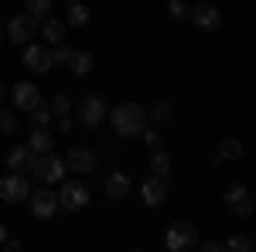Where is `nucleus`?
Instances as JSON below:
<instances>
[{
    "instance_id": "1",
    "label": "nucleus",
    "mask_w": 256,
    "mask_h": 252,
    "mask_svg": "<svg viewBox=\"0 0 256 252\" xmlns=\"http://www.w3.org/2000/svg\"><path fill=\"white\" fill-rule=\"evenodd\" d=\"M110 123H113L116 136L134 140V136H140L147 130L150 116H147V109H144L140 102H120V106H113V113H110Z\"/></svg>"
},
{
    "instance_id": "2",
    "label": "nucleus",
    "mask_w": 256,
    "mask_h": 252,
    "mask_svg": "<svg viewBox=\"0 0 256 252\" xmlns=\"http://www.w3.org/2000/svg\"><path fill=\"white\" fill-rule=\"evenodd\" d=\"M222 201H226V208L236 215V218H250V215L256 212V198L246 191V184H239V181L226 184V191H222Z\"/></svg>"
},
{
    "instance_id": "3",
    "label": "nucleus",
    "mask_w": 256,
    "mask_h": 252,
    "mask_svg": "<svg viewBox=\"0 0 256 252\" xmlns=\"http://www.w3.org/2000/svg\"><path fill=\"white\" fill-rule=\"evenodd\" d=\"M195 242H198V229L192 222H171L164 229V246H168V252H184V249H192Z\"/></svg>"
},
{
    "instance_id": "4",
    "label": "nucleus",
    "mask_w": 256,
    "mask_h": 252,
    "mask_svg": "<svg viewBox=\"0 0 256 252\" xmlns=\"http://www.w3.org/2000/svg\"><path fill=\"white\" fill-rule=\"evenodd\" d=\"M0 198L7 205H20L31 198V188H28V174H18V171H7L0 177Z\"/></svg>"
},
{
    "instance_id": "5",
    "label": "nucleus",
    "mask_w": 256,
    "mask_h": 252,
    "mask_svg": "<svg viewBox=\"0 0 256 252\" xmlns=\"http://www.w3.org/2000/svg\"><path fill=\"white\" fill-rule=\"evenodd\" d=\"M41 31V17L34 14H18V17L7 20V38L14 44H31V38Z\"/></svg>"
},
{
    "instance_id": "6",
    "label": "nucleus",
    "mask_w": 256,
    "mask_h": 252,
    "mask_svg": "<svg viewBox=\"0 0 256 252\" xmlns=\"http://www.w3.org/2000/svg\"><path fill=\"white\" fill-rule=\"evenodd\" d=\"M79 116L89 130H96V126H102V119L110 116V106H106V99L99 96V92H89V96H82V102H79Z\"/></svg>"
},
{
    "instance_id": "7",
    "label": "nucleus",
    "mask_w": 256,
    "mask_h": 252,
    "mask_svg": "<svg viewBox=\"0 0 256 252\" xmlns=\"http://www.w3.org/2000/svg\"><path fill=\"white\" fill-rule=\"evenodd\" d=\"M89 184L86 181H65L62 184V191H58V201H62V208L65 212H82L86 205H89Z\"/></svg>"
},
{
    "instance_id": "8",
    "label": "nucleus",
    "mask_w": 256,
    "mask_h": 252,
    "mask_svg": "<svg viewBox=\"0 0 256 252\" xmlns=\"http://www.w3.org/2000/svg\"><path fill=\"white\" fill-rule=\"evenodd\" d=\"M65 160L55 154H41L38 160H34V167H31V174L38 177V181H44V184H55V181H65Z\"/></svg>"
},
{
    "instance_id": "9",
    "label": "nucleus",
    "mask_w": 256,
    "mask_h": 252,
    "mask_svg": "<svg viewBox=\"0 0 256 252\" xmlns=\"http://www.w3.org/2000/svg\"><path fill=\"white\" fill-rule=\"evenodd\" d=\"M65 167L68 171H76V174H92L99 167V157L92 147H72L68 157H65Z\"/></svg>"
},
{
    "instance_id": "10",
    "label": "nucleus",
    "mask_w": 256,
    "mask_h": 252,
    "mask_svg": "<svg viewBox=\"0 0 256 252\" xmlns=\"http://www.w3.org/2000/svg\"><path fill=\"white\" fill-rule=\"evenodd\" d=\"M31 215L34 218H52V215L62 208V201H58V194L52 191V188H41V191H31Z\"/></svg>"
},
{
    "instance_id": "11",
    "label": "nucleus",
    "mask_w": 256,
    "mask_h": 252,
    "mask_svg": "<svg viewBox=\"0 0 256 252\" xmlns=\"http://www.w3.org/2000/svg\"><path fill=\"white\" fill-rule=\"evenodd\" d=\"M20 61H24L28 72H52V48H44V44H24Z\"/></svg>"
},
{
    "instance_id": "12",
    "label": "nucleus",
    "mask_w": 256,
    "mask_h": 252,
    "mask_svg": "<svg viewBox=\"0 0 256 252\" xmlns=\"http://www.w3.org/2000/svg\"><path fill=\"white\" fill-rule=\"evenodd\" d=\"M192 24L195 27H202V31H218L222 27V14H218V7L216 3H195L192 7Z\"/></svg>"
},
{
    "instance_id": "13",
    "label": "nucleus",
    "mask_w": 256,
    "mask_h": 252,
    "mask_svg": "<svg viewBox=\"0 0 256 252\" xmlns=\"http://www.w3.org/2000/svg\"><path fill=\"white\" fill-rule=\"evenodd\" d=\"M10 99H14V106L24 109V113H31V109H38L41 106V92L34 82H18L14 89H10Z\"/></svg>"
},
{
    "instance_id": "14",
    "label": "nucleus",
    "mask_w": 256,
    "mask_h": 252,
    "mask_svg": "<svg viewBox=\"0 0 256 252\" xmlns=\"http://www.w3.org/2000/svg\"><path fill=\"white\" fill-rule=\"evenodd\" d=\"M140 198H144V205H147V208L164 205V198H168V181H160V177L150 174L144 184H140Z\"/></svg>"
},
{
    "instance_id": "15",
    "label": "nucleus",
    "mask_w": 256,
    "mask_h": 252,
    "mask_svg": "<svg viewBox=\"0 0 256 252\" xmlns=\"http://www.w3.org/2000/svg\"><path fill=\"white\" fill-rule=\"evenodd\" d=\"M24 147H28L31 154H38V157L41 154H52V150H55V136H52V130H48V126H34Z\"/></svg>"
},
{
    "instance_id": "16",
    "label": "nucleus",
    "mask_w": 256,
    "mask_h": 252,
    "mask_svg": "<svg viewBox=\"0 0 256 252\" xmlns=\"http://www.w3.org/2000/svg\"><path fill=\"white\" fill-rule=\"evenodd\" d=\"M34 160H38V154H31L28 147H14L10 154L4 157V164H7V171H18V174H28V171L34 167Z\"/></svg>"
},
{
    "instance_id": "17",
    "label": "nucleus",
    "mask_w": 256,
    "mask_h": 252,
    "mask_svg": "<svg viewBox=\"0 0 256 252\" xmlns=\"http://www.w3.org/2000/svg\"><path fill=\"white\" fill-rule=\"evenodd\" d=\"M130 188H134L130 174H123V171H110V177H106V198H110V201L126 198V194H130Z\"/></svg>"
},
{
    "instance_id": "18",
    "label": "nucleus",
    "mask_w": 256,
    "mask_h": 252,
    "mask_svg": "<svg viewBox=\"0 0 256 252\" xmlns=\"http://www.w3.org/2000/svg\"><path fill=\"white\" fill-rule=\"evenodd\" d=\"M92 65H96V58L89 55V51H72V61H68V72L76 78H86L89 72H92Z\"/></svg>"
},
{
    "instance_id": "19",
    "label": "nucleus",
    "mask_w": 256,
    "mask_h": 252,
    "mask_svg": "<svg viewBox=\"0 0 256 252\" xmlns=\"http://www.w3.org/2000/svg\"><path fill=\"white\" fill-rule=\"evenodd\" d=\"M41 34H44L48 44H62V38H65V20L44 17V20H41Z\"/></svg>"
},
{
    "instance_id": "20",
    "label": "nucleus",
    "mask_w": 256,
    "mask_h": 252,
    "mask_svg": "<svg viewBox=\"0 0 256 252\" xmlns=\"http://www.w3.org/2000/svg\"><path fill=\"white\" fill-rule=\"evenodd\" d=\"M150 174L160 177V181H171V157L164 154V147L154 150V157H150Z\"/></svg>"
},
{
    "instance_id": "21",
    "label": "nucleus",
    "mask_w": 256,
    "mask_h": 252,
    "mask_svg": "<svg viewBox=\"0 0 256 252\" xmlns=\"http://www.w3.org/2000/svg\"><path fill=\"white\" fill-rule=\"evenodd\" d=\"M86 24H89L86 3H68V10H65V27H86Z\"/></svg>"
},
{
    "instance_id": "22",
    "label": "nucleus",
    "mask_w": 256,
    "mask_h": 252,
    "mask_svg": "<svg viewBox=\"0 0 256 252\" xmlns=\"http://www.w3.org/2000/svg\"><path fill=\"white\" fill-rule=\"evenodd\" d=\"M147 116L154 119V123H168V119L174 116V106H171L168 99H158V102H154V106L147 109Z\"/></svg>"
},
{
    "instance_id": "23",
    "label": "nucleus",
    "mask_w": 256,
    "mask_h": 252,
    "mask_svg": "<svg viewBox=\"0 0 256 252\" xmlns=\"http://www.w3.org/2000/svg\"><path fill=\"white\" fill-rule=\"evenodd\" d=\"M216 157H218V160H239V157H242V143L229 136V140H222V143H218V154Z\"/></svg>"
},
{
    "instance_id": "24",
    "label": "nucleus",
    "mask_w": 256,
    "mask_h": 252,
    "mask_svg": "<svg viewBox=\"0 0 256 252\" xmlns=\"http://www.w3.org/2000/svg\"><path fill=\"white\" fill-rule=\"evenodd\" d=\"M168 17L171 20H188L192 17V7H188L184 0H171V3H168Z\"/></svg>"
},
{
    "instance_id": "25",
    "label": "nucleus",
    "mask_w": 256,
    "mask_h": 252,
    "mask_svg": "<svg viewBox=\"0 0 256 252\" xmlns=\"http://www.w3.org/2000/svg\"><path fill=\"white\" fill-rule=\"evenodd\" d=\"M226 252H253V242L246 235H229L226 239Z\"/></svg>"
},
{
    "instance_id": "26",
    "label": "nucleus",
    "mask_w": 256,
    "mask_h": 252,
    "mask_svg": "<svg viewBox=\"0 0 256 252\" xmlns=\"http://www.w3.org/2000/svg\"><path fill=\"white\" fill-rule=\"evenodd\" d=\"M72 51H76V48H68V44H55V51H52V68H55V65H65V68H68Z\"/></svg>"
},
{
    "instance_id": "27",
    "label": "nucleus",
    "mask_w": 256,
    "mask_h": 252,
    "mask_svg": "<svg viewBox=\"0 0 256 252\" xmlns=\"http://www.w3.org/2000/svg\"><path fill=\"white\" fill-rule=\"evenodd\" d=\"M24 7H28V14H34V17H48V10H52V0H24Z\"/></svg>"
},
{
    "instance_id": "28",
    "label": "nucleus",
    "mask_w": 256,
    "mask_h": 252,
    "mask_svg": "<svg viewBox=\"0 0 256 252\" xmlns=\"http://www.w3.org/2000/svg\"><path fill=\"white\" fill-rule=\"evenodd\" d=\"M48 109H52V116H68V109H72V99L62 92V96L52 99V106H48Z\"/></svg>"
},
{
    "instance_id": "29",
    "label": "nucleus",
    "mask_w": 256,
    "mask_h": 252,
    "mask_svg": "<svg viewBox=\"0 0 256 252\" xmlns=\"http://www.w3.org/2000/svg\"><path fill=\"white\" fill-rule=\"evenodd\" d=\"M48 123H52V109L44 102H41L38 109H31V126H48Z\"/></svg>"
},
{
    "instance_id": "30",
    "label": "nucleus",
    "mask_w": 256,
    "mask_h": 252,
    "mask_svg": "<svg viewBox=\"0 0 256 252\" xmlns=\"http://www.w3.org/2000/svg\"><path fill=\"white\" fill-rule=\"evenodd\" d=\"M14 130H18V119H14V113L0 109V136H10Z\"/></svg>"
},
{
    "instance_id": "31",
    "label": "nucleus",
    "mask_w": 256,
    "mask_h": 252,
    "mask_svg": "<svg viewBox=\"0 0 256 252\" xmlns=\"http://www.w3.org/2000/svg\"><path fill=\"white\" fill-rule=\"evenodd\" d=\"M144 143H147V147H150V150H160V133L158 130H144Z\"/></svg>"
},
{
    "instance_id": "32",
    "label": "nucleus",
    "mask_w": 256,
    "mask_h": 252,
    "mask_svg": "<svg viewBox=\"0 0 256 252\" xmlns=\"http://www.w3.org/2000/svg\"><path fill=\"white\" fill-rule=\"evenodd\" d=\"M202 252H226V242H218V239H208V242H202Z\"/></svg>"
},
{
    "instance_id": "33",
    "label": "nucleus",
    "mask_w": 256,
    "mask_h": 252,
    "mask_svg": "<svg viewBox=\"0 0 256 252\" xmlns=\"http://www.w3.org/2000/svg\"><path fill=\"white\" fill-rule=\"evenodd\" d=\"M58 130H62V133H72V130H76V123H72L68 116H58Z\"/></svg>"
},
{
    "instance_id": "34",
    "label": "nucleus",
    "mask_w": 256,
    "mask_h": 252,
    "mask_svg": "<svg viewBox=\"0 0 256 252\" xmlns=\"http://www.w3.org/2000/svg\"><path fill=\"white\" fill-rule=\"evenodd\" d=\"M4 252H20V242H14V239H7V242H4Z\"/></svg>"
},
{
    "instance_id": "35",
    "label": "nucleus",
    "mask_w": 256,
    "mask_h": 252,
    "mask_svg": "<svg viewBox=\"0 0 256 252\" xmlns=\"http://www.w3.org/2000/svg\"><path fill=\"white\" fill-rule=\"evenodd\" d=\"M0 242H7V229L4 225H0Z\"/></svg>"
},
{
    "instance_id": "36",
    "label": "nucleus",
    "mask_w": 256,
    "mask_h": 252,
    "mask_svg": "<svg viewBox=\"0 0 256 252\" xmlns=\"http://www.w3.org/2000/svg\"><path fill=\"white\" fill-rule=\"evenodd\" d=\"M4 99H7V89H4V85H0V102H4Z\"/></svg>"
},
{
    "instance_id": "37",
    "label": "nucleus",
    "mask_w": 256,
    "mask_h": 252,
    "mask_svg": "<svg viewBox=\"0 0 256 252\" xmlns=\"http://www.w3.org/2000/svg\"><path fill=\"white\" fill-rule=\"evenodd\" d=\"M68 3H82V0H68Z\"/></svg>"
},
{
    "instance_id": "38",
    "label": "nucleus",
    "mask_w": 256,
    "mask_h": 252,
    "mask_svg": "<svg viewBox=\"0 0 256 252\" xmlns=\"http://www.w3.org/2000/svg\"><path fill=\"white\" fill-rule=\"evenodd\" d=\"M130 252H140V249H130Z\"/></svg>"
},
{
    "instance_id": "39",
    "label": "nucleus",
    "mask_w": 256,
    "mask_h": 252,
    "mask_svg": "<svg viewBox=\"0 0 256 252\" xmlns=\"http://www.w3.org/2000/svg\"><path fill=\"white\" fill-rule=\"evenodd\" d=\"M0 38H4V34H0Z\"/></svg>"
}]
</instances>
